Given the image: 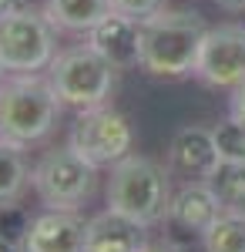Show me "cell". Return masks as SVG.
Segmentation results:
<instances>
[{
  "label": "cell",
  "mask_w": 245,
  "mask_h": 252,
  "mask_svg": "<svg viewBox=\"0 0 245 252\" xmlns=\"http://www.w3.org/2000/svg\"><path fill=\"white\" fill-rule=\"evenodd\" d=\"M27 185H31V168H27L24 148L0 138V209L14 205Z\"/></svg>",
  "instance_id": "cell-15"
},
{
  "label": "cell",
  "mask_w": 245,
  "mask_h": 252,
  "mask_svg": "<svg viewBox=\"0 0 245 252\" xmlns=\"http://www.w3.org/2000/svg\"><path fill=\"white\" fill-rule=\"evenodd\" d=\"M0 252H24L17 246V242H10V239H3V235H0Z\"/></svg>",
  "instance_id": "cell-24"
},
{
  "label": "cell",
  "mask_w": 245,
  "mask_h": 252,
  "mask_svg": "<svg viewBox=\"0 0 245 252\" xmlns=\"http://www.w3.org/2000/svg\"><path fill=\"white\" fill-rule=\"evenodd\" d=\"M228 115L239 118L245 125V84H239L235 91H232V101H228Z\"/></svg>",
  "instance_id": "cell-21"
},
{
  "label": "cell",
  "mask_w": 245,
  "mask_h": 252,
  "mask_svg": "<svg viewBox=\"0 0 245 252\" xmlns=\"http://www.w3.org/2000/svg\"><path fill=\"white\" fill-rule=\"evenodd\" d=\"M208 182H212V189H215L225 212H245V165L222 161L218 172L212 175Z\"/></svg>",
  "instance_id": "cell-17"
},
{
  "label": "cell",
  "mask_w": 245,
  "mask_h": 252,
  "mask_svg": "<svg viewBox=\"0 0 245 252\" xmlns=\"http://www.w3.org/2000/svg\"><path fill=\"white\" fill-rule=\"evenodd\" d=\"M205 252H245V212H225L212 222L202 235Z\"/></svg>",
  "instance_id": "cell-16"
},
{
  "label": "cell",
  "mask_w": 245,
  "mask_h": 252,
  "mask_svg": "<svg viewBox=\"0 0 245 252\" xmlns=\"http://www.w3.org/2000/svg\"><path fill=\"white\" fill-rule=\"evenodd\" d=\"M195 78L208 88L235 91L245 84V27L242 24H218L208 27Z\"/></svg>",
  "instance_id": "cell-8"
},
{
  "label": "cell",
  "mask_w": 245,
  "mask_h": 252,
  "mask_svg": "<svg viewBox=\"0 0 245 252\" xmlns=\"http://www.w3.org/2000/svg\"><path fill=\"white\" fill-rule=\"evenodd\" d=\"M212 131H215L218 158L228 161V165H245V125H242V121L228 115L225 121H218Z\"/></svg>",
  "instance_id": "cell-18"
},
{
  "label": "cell",
  "mask_w": 245,
  "mask_h": 252,
  "mask_svg": "<svg viewBox=\"0 0 245 252\" xmlns=\"http://www.w3.org/2000/svg\"><path fill=\"white\" fill-rule=\"evenodd\" d=\"M47 81L64 108L88 111L108 104L114 91V67L91 44H74L67 51H57V58L47 67Z\"/></svg>",
  "instance_id": "cell-4"
},
{
  "label": "cell",
  "mask_w": 245,
  "mask_h": 252,
  "mask_svg": "<svg viewBox=\"0 0 245 252\" xmlns=\"http://www.w3.org/2000/svg\"><path fill=\"white\" fill-rule=\"evenodd\" d=\"M61 108L47 74H10L0 88V138L27 148L54 131Z\"/></svg>",
  "instance_id": "cell-2"
},
{
  "label": "cell",
  "mask_w": 245,
  "mask_h": 252,
  "mask_svg": "<svg viewBox=\"0 0 245 252\" xmlns=\"http://www.w3.org/2000/svg\"><path fill=\"white\" fill-rule=\"evenodd\" d=\"M27 229H31V215L24 212V209H17V205H3L0 209V235L3 239H10V242L20 246Z\"/></svg>",
  "instance_id": "cell-19"
},
{
  "label": "cell",
  "mask_w": 245,
  "mask_h": 252,
  "mask_svg": "<svg viewBox=\"0 0 245 252\" xmlns=\"http://www.w3.org/2000/svg\"><path fill=\"white\" fill-rule=\"evenodd\" d=\"M31 185L47 209H77L84 205L97 185V165H91L74 148H51L31 168Z\"/></svg>",
  "instance_id": "cell-6"
},
{
  "label": "cell",
  "mask_w": 245,
  "mask_h": 252,
  "mask_svg": "<svg viewBox=\"0 0 245 252\" xmlns=\"http://www.w3.org/2000/svg\"><path fill=\"white\" fill-rule=\"evenodd\" d=\"M222 158L215 148V131L205 125H185L178 128L168 145V172L185 182H208L218 172Z\"/></svg>",
  "instance_id": "cell-10"
},
{
  "label": "cell",
  "mask_w": 245,
  "mask_h": 252,
  "mask_svg": "<svg viewBox=\"0 0 245 252\" xmlns=\"http://www.w3.org/2000/svg\"><path fill=\"white\" fill-rule=\"evenodd\" d=\"M171 172L161 168L158 161H151L145 155H128L118 165H111L108 175V209L128 215L141 225H158L165 222L171 202V189H168Z\"/></svg>",
  "instance_id": "cell-3"
},
{
  "label": "cell",
  "mask_w": 245,
  "mask_h": 252,
  "mask_svg": "<svg viewBox=\"0 0 245 252\" xmlns=\"http://www.w3.org/2000/svg\"><path fill=\"white\" fill-rule=\"evenodd\" d=\"M222 215V202L212 189V182H185L171 195L168 212H165V229H168V246H188L191 239H202L205 229Z\"/></svg>",
  "instance_id": "cell-9"
},
{
  "label": "cell",
  "mask_w": 245,
  "mask_h": 252,
  "mask_svg": "<svg viewBox=\"0 0 245 252\" xmlns=\"http://www.w3.org/2000/svg\"><path fill=\"white\" fill-rule=\"evenodd\" d=\"M57 58V27L44 10L24 7L0 17V64L7 74H40Z\"/></svg>",
  "instance_id": "cell-5"
},
{
  "label": "cell",
  "mask_w": 245,
  "mask_h": 252,
  "mask_svg": "<svg viewBox=\"0 0 245 252\" xmlns=\"http://www.w3.org/2000/svg\"><path fill=\"white\" fill-rule=\"evenodd\" d=\"M111 10V0H47L44 3V14L51 17V24L57 31H71V34L94 31Z\"/></svg>",
  "instance_id": "cell-14"
},
{
  "label": "cell",
  "mask_w": 245,
  "mask_h": 252,
  "mask_svg": "<svg viewBox=\"0 0 245 252\" xmlns=\"http://www.w3.org/2000/svg\"><path fill=\"white\" fill-rule=\"evenodd\" d=\"M24 7H31V0H0V17H10Z\"/></svg>",
  "instance_id": "cell-22"
},
{
  "label": "cell",
  "mask_w": 245,
  "mask_h": 252,
  "mask_svg": "<svg viewBox=\"0 0 245 252\" xmlns=\"http://www.w3.org/2000/svg\"><path fill=\"white\" fill-rule=\"evenodd\" d=\"M141 252H175L171 246H148V249H141Z\"/></svg>",
  "instance_id": "cell-25"
},
{
  "label": "cell",
  "mask_w": 245,
  "mask_h": 252,
  "mask_svg": "<svg viewBox=\"0 0 245 252\" xmlns=\"http://www.w3.org/2000/svg\"><path fill=\"white\" fill-rule=\"evenodd\" d=\"M111 7L118 14H128V17H134V20H148L151 14L165 10L168 0H111Z\"/></svg>",
  "instance_id": "cell-20"
},
{
  "label": "cell",
  "mask_w": 245,
  "mask_h": 252,
  "mask_svg": "<svg viewBox=\"0 0 245 252\" xmlns=\"http://www.w3.org/2000/svg\"><path fill=\"white\" fill-rule=\"evenodd\" d=\"M208 24L195 10H158L141 20V71L151 78H188L198 67Z\"/></svg>",
  "instance_id": "cell-1"
},
{
  "label": "cell",
  "mask_w": 245,
  "mask_h": 252,
  "mask_svg": "<svg viewBox=\"0 0 245 252\" xmlns=\"http://www.w3.org/2000/svg\"><path fill=\"white\" fill-rule=\"evenodd\" d=\"M88 44L114 71L141 67V20L128 17V14L111 10L94 31H88Z\"/></svg>",
  "instance_id": "cell-12"
},
{
  "label": "cell",
  "mask_w": 245,
  "mask_h": 252,
  "mask_svg": "<svg viewBox=\"0 0 245 252\" xmlns=\"http://www.w3.org/2000/svg\"><path fill=\"white\" fill-rule=\"evenodd\" d=\"M215 3L225 10H235V14H245V0H215Z\"/></svg>",
  "instance_id": "cell-23"
},
{
  "label": "cell",
  "mask_w": 245,
  "mask_h": 252,
  "mask_svg": "<svg viewBox=\"0 0 245 252\" xmlns=\"http://www.w3.org/2000/svg\"><path fill=\"white\" fill-rule=\"evenodd\" d=\"M148 225L128 215L104 209L88 219V246L84 252H141L148 249Z\"/></svg>",
  "instance_id": "cell-13"
},
{
  "label": "cell",
  "mask_w": 245,
  "mask_h": 252,
  "mask_svg": "<svg viewBox=\"0 0 245 252\" xmlns=\"http://www.w3.org/2000/svg\"><path fill=\"white\" fill-rule=\"evenodd\" d=\"M3 81H7V71H3V64H0V88H3Z\"/></svg>",
  "instance_id": "cell-26"
},
{
  "label": "cell",
  "mask_w": 245,
  "mask_h": 252,
  "mask_svg": "<svg viewBox=\"0 0 245 252\" xmlns=\"http://www.w3.org/2000/svg\"><path fill=\"white\" fill-rule=\"evenodd\" d=\"M67 145L74 148L77 155H84L91 165L111 168L121 158L131 155L134 131H131V121L118 108L97 104V108H88V111H77Z\"/></svg>",
  "instance_id": "cell-7"
},
{
  "label": "cell",
  "mask_w": 245,
  "mask_h": 252,
  "mask_svg": "<svg viewBox=\"0 0 245 252\" xmlns=\"http://www.w3.org/2000/svg\"><path fill=\"white\" fill-rule=\"evenodd\" d=\"M88 246V219L74 209H47L31 219L24 235V252H84Z\"/></svg>",
  "instance_id": "cell-11"
}]
</instances>
